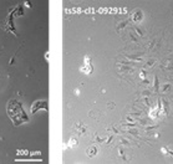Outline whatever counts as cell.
<instances>
[{"mask_svg": "<svg viewBox=\"0 0 173 164\" xmlns=\"http://www.w3.org/2000/svg\"><path fill=\"white\" fill-rule=\"evenodd\" d=\"M96 153H97V148H96V147H91V148L87 149V154H88L90 157L96 155Z\"/></svg>", "mask_w": 173, "mask_h": 164, "instance_id": "obj_3", "label": "cell"}, {"mask_svg": "<svg viewBox=\"0 0 173 164\" xmlns=\"http://www.w3.org/2000/svg\"><path fill=\"white\" fill-rule=\"evenodd\" d=\"M6 111H8V114H9V117L13 121V123L15 126H19V124H21L24 122H28V116L24 112L21 104L19 103L17 101H14V100L9 101Z\"/></svg>", "mask_w": 173, "mask_h": 164, "instance_id": "obj_1", "label": "cell"}, {"mask_svg": "<svg viewBox=\"0 0 173 164\" xmlns=\"http://www.w3.org/2000/svg\"><path fill=\"white\" fill-rule=\"evenodd\" d=\"M39 108H45V109H47L46 103H45V102H43V101H37V102H35V104H32V107H31V112H32V113H35Z\"/></svg>", "mask_w": 173, "mask_h": 164, "instance_id": "obj_2", "label": "cell"}]
</instances>
